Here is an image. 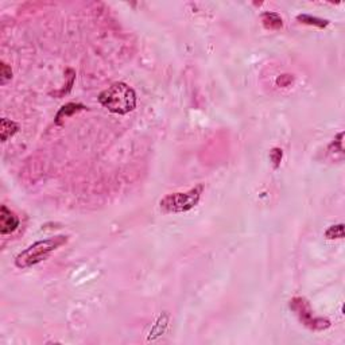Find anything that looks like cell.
<instances>
[{"label":"cell","instance_id":"7","mask_svg":"<svg viewBox=\"0 0 345 345\" xmlns=\"http://www.w3.org/2000/svg\"><path fill=\"white\" fill-rule=\"evenodd\" d=\"M19 131L18 123L8 120V119H1L0 122V134H1V141L7 142L8 138L14 137L15 134Z\"/></svg>","mask_w":345,"mask_h":345},{"label":"cell","instance_id":"5","mask_svg":"<svg viewBox=\"0 0 345 345\" xmlns=\"http://www.w3.org/2000/svg\"><path fill=\"white\" fill-rule=\"evenodd\" d=\"M18 227V216L14 212H11L5 205H3L1 210H0V233L1 235H8L11 232H14Z\"/></svg>","mask_w":345,"mask_h":345},{"label":"cell","instance_id":"4","mask_svg":"<svg viewBox=\"0 0 345 345\" xmlns=\"http://www.w3.org/2000/svg\"><path fill=\"white\" fill-rule=\"evenodd\" d=\"M290 309L297 314V317L305 327L312 331H324L331 327V321L323 317H314L309 301L304 297H294L290 301Z\"/></svg>","mask_w":345,"mask_h":345},{"label":"cell","instance_id":"2","mask_svg":"<svg viewBox=\"0 0 345 345\" xmlns=\"http://www.w3.org/2000/svg\"><path fill=\"white\" fill-rule=\"evenodd\" d=\"M66 241H68V236L65 235L35 241L15 258V266L18 268H28L41 263L42 260L49 258L55 250H58L59 247L66 244Z\"/></svg>","mask_w":345,"mask_h":345},{"label":"cell","instance_id":"1","mask_svg":"<svg viewBox=\"0 0 345 345\" xmlns=\"http://www.w3.org/2000/svg\"><path fill=\"white\" fill-rule=\"evenodd\" d=\"M103 107L118 115H126L137 107V93L126 82H115L99 95Z\"/></svg>","mask_w":345,"mask_h":345},{"label":"cell","instance_id":"6","mask_svg":"<svg viewBox=\"0 0 345 345\" xmlns=\"http://www.w3.org/2000/svg\"><path fill=\"white\" fill-rule=\"evenodd\" d=\"M260 19H262V23L267 30H279L283 26V20H282L281 15L277 14V12H271V11L263 12Z\"/></svg>","mask_w":345,"mask_h":345},{"label":"cell","instance_id":"9","mask_svg":"<svg viewBox=\"0 0 345 345\" xmlns=\"http://www.w3.org/2000/svg\"><path fill=\"white\" fill-rule=\"evenodd\" d=\"M297 19L300 20L301 23H305V24H310V26H317L320 28L327 27L329 22L327 19H321V18H316V16H310V15H298Z\"/></svg>","mask_w":345,"mask_h":345},{"label":"cell","instance_id":"10","mask_svg":"<svg viewBox=\"0 0 345 345\" xmlns=\"http://www.w3.org/2000/svg\"><path fill=\"white\" fill-rule=\"evenodd\" d=\"M327 239H343L344 237V224H337V225H332L325 232Z\"/></svg>","mask_w":345,"mask_h":345},{"label":"cell","instance_id":"11","mask_svg":"<svg viewBox=\"0 0 345 345\" xmlns=\"http://www.w3.org/2000/svg\"><path fill=\"white\" fill-rule=\"evenodd\" d=\"M282 157H283L282 149H279V147H274V149H271V151H270V161L273 162L274 169H278L279 166H281Z\"/></svg>","mask_w":345,"mask_h":345},{"label":"cell","instance_id":"8","mask_svg":"<svg viewBox=\"0 0 345 345\" xmlns=\"http://www.w3.org/2000/svg\"><path fill=\"white\" fill-rule=\"evenodd\" d=\"M85 108H86L85 105L76 104V103H69V104L64 105L62 108L59 109L58 114H57V116H55V122H57V124H59L62 119L69 118V116H72L73 114H76V112H78V111H82V109H85Z\"/></svg>","mask_w":345,"mask_h":345},{"label":"cell","instance_id":"12","mask_svg":"<svg viewBox=\"0 0 345 345\" xmlns=\"http://www.w3.org/2000/svg\"><path fill=\"white\" fill-rule=\"evenodd\" d=\"M0 78H1V84H5L8 80L12 78V70L4 62H1V65H0Z\"/></svg>","mask_w":345,"mask_h":345},{"label":"cell","instance_id":"3","mask_svg":"<svg viewBox=\"0 0 345 345\" xmlns=\"http://www.w3.org/2000/svg\"><path fill=\"white\" fill-rule=\"evenodd\" d=\"M204 191V185L200 183L186 193H172L164 197L159 205L166 213H182L187 212L198 204L201 194Z\"/></svg>","mask_w":345,"mask_h":345},{"label":"cell","instance_id":"13","mask_svg":"<svg viewBox=\"0 0 345 345\" xmlns=\"http://www.w3.org/2000/svg\"><path fill=\"white\" fill-rule=\"evenodd\" d=\"M293 76L291 74H282V76H279V77L277 78V85L278 86H289L293 82Z\"/></svg>","mask_w":345,"mask_h":345}]
</instances>
